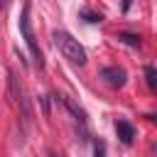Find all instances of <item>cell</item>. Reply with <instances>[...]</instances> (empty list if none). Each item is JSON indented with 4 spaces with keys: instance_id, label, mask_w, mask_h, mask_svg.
<instances>
[{
    "instance_id": "6da1fadb",
    "label": "cell",
    "mask_w": 157,
    "mask_h": 157,
    "mask_svg": "<svg viewBox=\"0 0 157 157\" xmlns=\"http://www.w3.org/2000/svg\"><path fill=\"white\" fill-rule=\"evenodd\" d=\"M54 44L59 47V52L64 54V59H69L71 64H76V66H83L86 64V49L78 44V39H74L69 32H64V29H56L54 34Z\"/></svg>"
},
{
    "instance_id": "7a4b0ae2",
    "label": "cell",
    "mask_w": 157,
    "mask_h": 157,
    "mask_svg": "<svg viewBox=\"0 0 157 157\" xmlns=\"http://www.w3.org/2000/svg\"><path fill=\"white\" fill-rule=\"evenodd\" d=\"M20 34L25 39V44L29 47V54L34 59V64L42 69L44 66V59H42V52H39V44L34 39V29H32V20H29V2L22 5V12H20Z\"/></svg>"
},
{
    "instance_id": "3957f363",
    "label": "cell",
    "mask_w": 157,
    "mask_h": 157,
    "mask_svg": "<svg viewBox=\"0 0 157 157\" xmlns=\"http://www.w3.org/2000/svg\"><path fill=\"white\" fill-rule=\"evenodd\" d=\"M7 83H10V93H12V101H15V105L20 108V113H22L25 118H32V108H29L27 93H25L22 83L17 81V76H15V74H10V76H7Z\"/></svg>"
},
{
    "instance_id": "277c9868",
    "label": "cell",
    "mask_w": 157,
    "mask_h": 157,
    "mask_svg": "<svg viewBox=\"0 0 157 157\" xmlns=\"http://www.w3.org/2000/svg\"><path fill=\"white\" fill-rule=\"evenodd\" d=\"M101 81L105 83V86H110V88H123L125 86V81H128V74H125V69H120V66H105V69H101Z\"/></svg>"
},
{
    "instance_id": "5b68a950",
    "label": "cell",
    "mask_w": 157,
    "mask_h": 157,
    "mask_svg": "<svg viewBox=\"0 0 157 157\" xmlns=\"http://www.w3.org/2000/svg\"><path fill=\"white\" fill-rule=\"evenodd\" d=\"M115 132H118V137H120L123 145H130L132 137H135V128H132L128 120H118V123H115Z\"/></svg>"
},
{
    "instance_id": "8992f818",
    "label": "cell",
    "mask_w": 157,
    "mask_h": 157,
    "mask_svg": "<svg viewBox=\"0 0 157 157\" xmlns=\"http://www.w3.org/2000/svg\"><path fill=\"white\" fill-rule=\"evenodd\" d=\"M61 101L66 103V108H69V110H71V113H74V115H76V118H78L81 123L86 120V115H83V110H81V108H78V105H76V103H74V101L69 98V96H61Z\"/></svg>"
},
{
    "instance_id": "52a82bcc",
    "label": "cell",
    "mask_w": 157,
    "mask_h": 157,
    "mask_svg": "<svg viewBox=\"0 0 157 157\" xmlns=\"http://www.w3.org/2000/svg\"><path fill=\"white\" fill-rule=\"evenodd\" d=\"M145 76H147V86L155 91V88H157V74H155V66H147V69H145Z\"/></svg>"
},
{
    "instance_id": "ba28073f",
    "label": "cell",
    "mask_w": 157,
    "mask_h": 157,
    "mask_svg": "<svg viewBox=\"0 0 157 157\" xmlns=\"http://www.w3.org/2000/svg\"><path fill=\"white\" fill-rule=\"evenodd\" d=\"M93 157H108V152H105V145H103V142H96V145H93Z\"/></svg>"
},
{
    "instance_id": "9c48e42d",
    "label": "cell",
    "mask_w": 157,
    "mask_h": 157,
    "mask_svg": "<svg viewBox=\"0 0 157 157\" xmlns=\"http://www.w3.org/2000/svg\"><path fill=\"white\" fill-rule=\"evenodd\" d=\"M120 39H123L125 44H132V47L140 44V37H135V34H120Z\"/></svg>"
},
{
    "instance_id": "30bf717a",
    "label": "cell",
    "mask_w": 157,
    "mask_h": 157,
    "mask_svg": "<svg viewBox=\"0 0 157 157\" xmlns=\"http://www.w3.org/2000/svg\"><path fill=\"white\" fill-rule=\"evenodd\" d=\"M83 17H88V22H101V15H93V12H86V10H83Z\"/></svg>"
},
{
    "instance_id": "8fae6325",
    "label": "cell",
    "mask_w": 157,
    "mask_h": 157,
    "mask_svg": "<svg viewBox=\"0 0 157 157\" xmlns=\"http://www.w3.org/2000/svg\"><path fill=\"white\" fill-rule=\"evenodd\" d=\"M0 5H7V0H0Z\"/></svg>"
},
{
    "instance_id": "7c38bea8",
    "label": "cell",
    "mask_w": 157,
    "mask_h": 157,
    "mask_svg": "<svg viewBox=\"0 0 157 157\" xmlns=\"http://www.w3.org/2000/svg\"><path fill=\"white\" fill-rule=\"evenodd\" d=\"M49 157H54V155H49Z\"/></svg>"
}]
</instances>
